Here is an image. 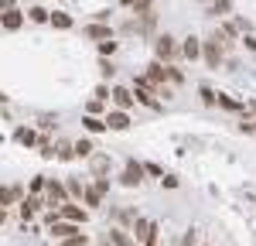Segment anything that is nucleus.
Here are the masks:
<instances>
[{"instance_id": "nucleus-1", "label": "nucleus", "mask_w": 256, "mask_h": 246, "mask_svg": "<svg viewBox=\"0 0 256 246\" xmlns=\"http://www.w3.org/2000/svg\"><path fill=\"white\" fill-rule=\"evenodd\" d=\"M65 219V222H86V208H82V205H72V202H65V205H58V208H55V219ZM55 219H52V222H55Z\"/></svg>"}, {"instance_id": "nucleus-2", "label": "nucleus", "mask_w": 256, "mask_h": 246, "mask_svg": "<svg viewBox=\"0 0 256 246\" xmlns=\"http://www.w3.org/2000/svg\"><path fill=\"white\" fill-rule=\"evenodd\" d=\"M154 52H158V62H171L178 55V41L171 38V34H160V38L154 41Z\"/></svg>"}, {"instance_id": "nucleus-3", "label": "nucleus", "mask_w": 256, "mask_h": 246, "mask_svg": "<svg viewBox=\"0 0 256 246\" xmlns=\"http://www.w3.org/2000/svg\"><path fill=\"white\" fill-rule=\"evenodd\" d=\"M202 55H205V62H208V68H218V65H222V55H226V52H222V44L216 41V34H212V38L205 41Z\"/></svg>"}, {"instance_id": "nucleus-4", "label": "nucleus", "mask_w": 256, "mask_h": 246, "mask_svg": "<svg viewBox=\"0 0 256 246\" xmlns=\"http://www.w3.org/2000/svg\"><path fill=\"white\" fill-rule=\"evenodd\" d=\"M144 79L150 82L154 89H160V86L168 82V65H164V62H154V65H147V76H144Z\"/></svg>"}, {"instance_id": "nucleus-5", "label": "nucleus", "mask_w": 256, "mask_h": 246, "mask_svg": "<svg viewBox=\"0 0 256 246\" xmlns=\"http://www.w3.org/2000/svg\"><path fill=\"white\" fill-rule=\"evenodd\" d=\"M20 24H24V14H20L18 7H10V10H0V28H4V31H18Z\"/></svg>"}, {"instance_id": "nucleus-6", "label": "nucleus", "mask_w": 256, "mask_h": 246, "mask_svg": "<svg viewBox=\"0 0 256 246\" xmlns=\"http://www.w3.org/2000/svg\"><path fill=\"white\" fill-rule=\"evenodd\" d=\"M123 184H140L144 182V164H137V161H126V168H123V178H120Z\"/></svg>"}, {"instance_id": "nucleus-7", "label": "nucleus", "mask_w": 256, "mask_h": 246, "mask_svg": "<svg viewBox=\"0 0 256 246\" xmlns=\"http://www.w3.org/2000/svg\"><path fill=\"white\" fill-rule=\"evenodd\" d=\"M44 192H48V205H52V208L65 205V184L62 182H44Z\"/></svg>"}, {"instance_id": "nucleus-8", "label": "nucleus", "mask_w": 256, "mask_h": 246, "mask_svg": "<svg viewBox=\"0 0 256 246\" xmlns=\"http://www.w3.org/2000/svg\"><path fill=\"white\" fill-rule=\"evenodd\" d=\"M106 130H126L130 126V116L123 113V110H113V113H106Z\"/></svg>"}, {"instance_id": "nucleus-9", "label": "nucleus", "mask_w": 256, "mask_h": 246, "mask_svg": "<svg viewBox=\"0 0 256 246\" xmlns=\"http://www.w3.org/2000/svg\"><path fill=\"white\" fill-rule=\"evenodd\" d=\"M154 232V222H147V219H134V243H147V236Z\"/></svg>"}, {"instance_id": "nucleus-10", "label": "nucleus", "mask_w": 256, "mask_h": 246, "mask_svg": "<svg viewBox=\"0 0 256 246\" xmlns=\"http://www.w3.org/2000/svg\"><path fill=\"white\" fill-rule=\"evenodd\" d=\"M76 232H79L76 222H58V219L52 222V236H55V240H68V236H76Z\"/></svg>"}, {"instance_id": "nucleus-11", "label": "nucleus", "mask_w": 256, "mask_h": 246, "mask_svg": "<svg viewBox=\"0 0 256 246\" xmlns=\"http://www.w3.org/2000/svg\"><path fill=\"white\" fill-rule=\"evenodd\" d=\"M113 102L126 113V110L134 106V92H130V89H123V86H116V89H113Z\"/></svg>"}, {"instance_id": "nucleus-12", "label": "nucleus", "mask_w": 256, "mask_h": 246, "mask_svg": "<svg viewBox=\"0 0 256 246\" xmlns=\"http://www.w3.org/2000/svg\"><path fill=\"white\" fill-rule=\"evenodd\" d=\"M38 205H41V198H24V202H20V219H24V222H28V219H34Z\"/></svg>"}, {"instance_id": "nucleus-13", "label": "nucleus", "mask_w": 256, "mask_h": 246, "mask_svg": "<svg viewBox=\"0 0 256 246\" xmlns=\"http://www.w3.org/2000/svg\"><path fill=\"white\" fill-rule=\"evenodd\" d=\"M86 34H89V38H96V41H110V38H113L106 24H89V28H86Z\"/></svg>"}, {"instance_id": "nucleus-14", "label": "nucleus", "mask_w": 256, "mask_h": 246, "mask_svg": "<svg viewBox=\"0 0 256 246\" xmlns=\"http://www.w3.org/2000/svg\"><path fill=\"white\" fill-rule=\"evenodd\" d=\"M181 52H184L188 58L195 62L198 55H202V41H198V38H184V44H181Z\"/></svg>"}, {"instance_id": "nucleus-15", "label": "nucleus", "mask_w": 256, "mask_h": 246, "mask_svg": "<svg viewBox=\"0 0 256 246\" xmlns=\"http://www.w3.org/2000/svg\"><path fill=\"white\" fill-rule=\"evenodd\" d=\"M20 198V184H10V188H0V205H10Z\"/></svg>"}, {"instance_id": "nucleus-16", "label": "nucleus", "mask_w": 256, "mask_h": 246, "mask_svg": "<svg viewBox=\"0 0 256 246\" xmlns=\"http://www.w3.org/2000/svg\"><path fill=\"white\" fill-rule=\"evenodd\" d=\"M82 198H86V205H92V208L102 205V195L96 192V184H92V188H82Z\"/></svg>"}, {"instance_id": "nucleus-17", "label": "nucleus", "mask_w": 256, "mask_h": 246, "mask_svg": "<svg viewBox=\"0 0 256 246\" xmlns=\"http://www.w3.org/2000/svg\"><path fill=\"white\" fill-rule=\"evenodd\" d=\"M110 243H116V246H134V236H126L123 229H110Z\"/></svg>"}, {"instance_id": "nucleus-18", "label": "nucleus", "mask_w": 256, "mask_h": 246, "mask_svg": "<svg viewBox=\"0 0 256 246\" xmlns=\"http://www.w3.org/2000/svg\"><path fill=\"white\" fill-rule=\"evenodd\" d=\"M82 123H86V130H89V134H102V130H106V123L99 120V116H92V113H89Z\"/></svg>"}, {"instance_id": "nucleus-19", "label": "nucleus", "mask_w": 256, "mask_h": 246, "mask_svg": "<svg viewBox=\"0 0 256 246\" xmlns=\"http://www.w3.org/2000/svg\"><path fill=\"white\" fill-rule=\"evenodd\" d=\"M52 24H55V28H58V31H68V28H72V18H68V14H52Z\"/></svg>"}, {"instance_id": "nucleus-20", "label": "nucleus", "mask_w": 256, "mask_h": 246, "mask_svg": "<svg viewBox=\"0 0 256 246\" xmlns=\"http://www.w3.org/2000/svg\"><path fill=\"white\" fill-rule=\"evenodd\" d=\"M28 18L34 20V24H44V20L52 18V14H48V10H44V7H31V10H28Z\"/></svg>"}, {"instance_id": "nucleus-21", "label": "nucleus", "mask_w": 256, "mask_h": 246, "mask_svg": "<svg viewBox=\"0 0 256 246\" xmlns=\"http://www.w3.org/2000/svg\"><path fill=\"white\" fill-rule=\"evenodd\" d=\"M150 10H154V0H134V14H150Z\"/></svg>"}, {"instance_id": "nucleus-22", "label": "nucleus", "mask_w": 256, "mask_h": 246, "mask_svg": "<svg viewBox=\"0 0 256 246\" xmlns=\"http://www.w3.org/2000/svg\"><path fill=\"white\" fill-rule=\"evenodd\" d=\"M72 150H76V158H89V154H92V144L79 140V144H72Z\"/></svg>"}, {"instance_id": "nucleus-23", "label": "nucleus", "mask_w": 256, "mask_h": 246, "mask_svg": "<svg viewBox=\"0 0 256 246\" xmlns=\"http://www.w3.org/2000/svg\"><path fill=\"white\" fill-rule=\"evenodd\" d=\"M14 137H18V144H28V147H31V144H34V130H28V126H20V130L14 134Z\"/></svg>"}, {"instance_id": "nucleus-24", "label": "nucleus", "mask_w": 256, "mask_h": 246, "mask_svg": "<svg viewBox=\"0 0 256 246\" xmlns=\"http://www.w3.org/2000/svg\"><path fill=\"white\" fill-rule=\"evenodd\" d=\"M86 243H89V240H86V232H82V229L76 232V236H68V240H62V246H86Z\"/></svg>"}, {"instance_id": "nucleus-25", "label": "nucleus", "mask_w": 256, "mask_h": 246, "mask_svg": "<svg viewBox=\"0 0 256 246\" xmlns=\"http://www.w3.org/2000/svg\"><path fill=\"white\" fill-rule=\"evenodd\" d=\"M212 7H216V14H229L232 10V0H212Z\"/></svg>"}, {"instance_id": "nucleus-26", "label": "nucleus", "mask_w": 256, "mask_h": 246, "mask_svg": "<svg viewBox=\"0 0 256 246\" xmlns=\"http://www.w3.org/2000/svg\"><path fill=\"white\" fill-rule=\"evenodd\" d=\"M65 188H68V195H76V198H82V184L76 182V178H68V184H65Z\"/></svg>"}, {"instance_id": "nucleus-27", "label": "nucleus", "mask_w": 256, "mask_h": 246, "mask_svg": "<svg viewBox=\"0 0 256 246\" xmlns=\"http://www.w3.org/2000/svg\"><path fill=\"white\" fill-rule=\"evenodd\" d=\"M58 158H62V161H72V158H76V150H72L68 144H62V147H58Z\"/></svg>"}, {"instance_id": "nucleus-28", "label": "nucleus", "mask_w": 256, "mask_h": 246, "mask_svg": "<svg viewBox=\"0 0 256 246\" xmlns=\"http://www.w3.org/2000/svg\"><path fill=\"white\" fill-rule=\"evenodd\" d=\"M99 52H102V55H113V52H116V41H113V38L102 41V44H99Z\"/></svg>"}, {"instance_id": "nucleus-29", "label": "nucleus", "mask_w": 256, "mask_h": 246, "mask_svg": "<svg viewBox=\"0 0 256 246\" xmlns=\"http://www.w3.org/2000/svg\"><path fill=\"white\" fill-rule=\"evenodd\" d=\"M31 192L41 195V192H44V178H31Z\"/></svg>"}, {"instance_id": "nucleus-30", "label": "nucleus", "mask_w": 256, "mask_h": 246, "mask_svg": "<svg viewBox=\"0 0 256 246\" xmlns=\"http://www.w3.org/2000/svg\"><path fill=\"white\" fill-rule=\"evenodd\" d=\"M168 79H171V82H181L184 76H181V68H171V65H168Z\"/></svg>"}, {"instance_id": "nucleus-31", "label": "nucleus", "mask_w": 256, "mask_h": 246, "mask_svg": "<svg viewBox=\"0 0 256 246\" xmlns=\"http://www.w3.org/2000/svg\"><path fill=\"white\" fill-rule=\"evenodd\" d=\"M99 72H102V76H106V79H113V72H116V68H113V65H110V62H102V65H99Z\"/></svg>"}, {"instance_id": "nucleus-32", "label": "nucleus", "mask_w": 256, "mask_h": 246, "mask_svg": "<svg viewBox=\"0 0 256 246\" xmlns=\"http://www.w3.org/2000/svg\"><path fill=\"white\" fill-rule=\"evenodd\" d=\"M160 184H168V188H178V178H174V174H160Z\"/></svg>"}, {"instance_id": "nucleus-33", "label": "nucleus", "mask_w": 256, "mask_h": 246, "mask_svg": "<svg viewBox=\"0 0 256 246\" xmlns=\"http://www.w3.org/2000/svg\"><path fill=\"white\" fill-rule=\"evenodd\" d=\"M96 192H99V195H106V192H110V182H106V178H96Z\"/></svg>"}, {"instance_id": "nucleus-34", "label": "nucleus", "mask_w": 256, "mask_h": 246, "mask_svg": "<svg viewBox=\"0 0 256 246\" xmlns=\"http://www.w3.org/2000/svg\"><path fill=\"white\" fill-rule=\"evenodd\" d=\"M92 168H96V171H102V168H110V158H96V161H92Z\"/></svg>"}, {"instance_id": "nucleus-35", "label": "nucleus", "mask_w": 256, "mask_h": 246, "mask_svg": "<svg viewBox=\"0 0 256 246\" xmlns=\"http://www.w3.org/2000/svg\"><path fill=\"white\" fill-rule=\"evenodd\" d=\"M7 222V208H4V205H0V226Z\"/></svg>"}, {"instance_id": "nucleus-36", "label": "nucleus", "mask_w": 256, "mask_h": 246, "mask_svg": "<svg viewBox=\"0 0 256 246\" xmlns=\"http://www.w3.org/2000/svg\"><path fill=\"white\" fill-rule=\"evenodd\" d=\"M120 4H123V7H134V0H120Z\"/></svg>"}, {"instance_id": "nucleus-37", "label": "nucleus", "mask_w": 256, "mask_h": 246, "mask_svg": "<svg viewBox=\"0 0 256 246\" xmlns=\"http://www.w3.org/2000/svg\"><path fill=\"white\" fill-rule=\"evenodd\" d=\"M86 246H89V243H86Z\"/></svg>"}, {"instance_id": "nucleus-38", "label": "nucleus", "mask_w": 256, "mask_h": 246, "mask_svg": "<svg viewBox=\"0 0 256 246\" xmlns=\"http://www.w3.org/2000/svg\"><path fill=\"white\" fill-rule=\"evenodd\" d=\"M195 246H198V243H195Z\"/></svg>"}]
</instances>
